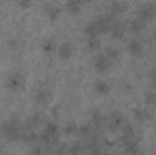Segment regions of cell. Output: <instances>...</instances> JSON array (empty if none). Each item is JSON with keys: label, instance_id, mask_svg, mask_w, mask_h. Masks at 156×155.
I'll return each mask as SVG.
<instances>
[{"label": "cell", "instance_id": "obj_1", "mask_svg": "<svg viewBox=\"0 0 156 155\" xmlns=\"http://www.w3.org/2000/svg\"><path fill=\"white\" fill-rule=\"evenodd\" d=\"M116 18L118 17L111 15L109 11L98 15L96 18H93L91 22L85 24V28H83L85 37H100V35H104V33H109V29H111V26H113V22H115Z\"/></svg>", "mask_w": 156, "mask_h": 155}, {"label": "cell", "instance_id": "obj_2", "mask_svg": "<svg viewBox=\"0 0 156 155\" xmlns=\"http://www.w3.org/2000/svg\"><path fill=\"white\" fill-rule=\"evenodd\" d=\"M120 142L125 153H138L140 152V135L136 133L134 126L127 120L120 130Z\"/></svg>", "mask_w": 156, "mask_h": 155}, {"label": "cell", "instance_id": "obj_3", "mask_svg": "<svg viewBox=\"0 0 156 155\" xmlns=\"http://www.w3.org/2000/svg\"><path fill=\"white\" fill-rule=\"evenodd\" d=\"M22 130H24V122L16 117H11V119L4 120L0 124V135L9 142H18L20 135H22Z\"/></svg>", "mask_w": 156, "mask_h": 155}, {"label": "cell", "instance_id": "obj_4", "mask_svg": "<svg viewBox=\"0 0 156 155\" xmlns=\"http://www.w3.org/2000/svg\"><path fill=\"white\" fill-rule=\"evenodd\" d=\"M60 135H62V131H60L58 124H55V122H45V124L42 126V131H40V144H44V146L47 148V152H49L55 144L60 142Z\"/></svg>", "mask_w": 156, "mask_h": 155}, {"label": "cell", "instance_id": "obj_5", "mask_svg": "<svg viewBox=\"0 0 156 155\" xmlns=\"http://www.w3.org/2000/svg\"><path fill=\"white\" fill-rule=\"evenodd\" d=\"M35 102L40 104V106H47L49 104V100H51V95H53V91H51V88H49V84L44 80V82H38L37 84V88H35Z\"/></svg>", "mask_w": 156, "mask_h": 155}, {"label": "cell", "instance_id": "obj_6", "mask_svg": "<svg viewBox=\"0 0 156 155\" xmlns=\"http://www.w3.org/2000/svg\"><path fill=\"white\" fill-rule=\"evenodd\" d=\"M125 122H127V119L122 115L120 112H111L109 115L105 117V130H109V131H118V133H120V130L123 128Z\"/></svg>", "mask_w": 156, "mask_h": 155}, {"label": "cell", "instance_id": "obj_7", "mask_svg": "<svg viewBox=\"0 0 156 155\" xmlns=\"http://www.w3.org/2000/svg\"><path fill=\"white\" fill-rule=\"evenodd\" d=\"M24 82H26V77H24V73L18 71V70L11 71V73L7 75V78H5V86H7L9 91H18V89H22Z\"/></svg>", "mask_w": 156, "mask_h": 155}, {"label": "cell", "instance_id": "obj_8", "mask_svg": "<svg viewBox=\"0 0 156 155\" xmlns=\"http://www.w3.org/2000/svg\"><path fill=\"white\" fill-rule=\"evenodd\" d=\"M138 17H142L144 20H154L156 18V2H145L138 7Z\"/></svg>", "mask_w": 156, "mask_h": 155}, {"label": "cell", "instance_id": "obj_9", "mask_svg": "<svg viewBox=\"0 0 156 155\" xmlns=\"http://www.w3.org/2000/svg\"><path fill=\"white\" fill-rule=\"evenodd\" d=\"M93 66H94V70H96L98 73H104V71H107V70L113 66V62L109 60V57H107L105 53H98V55L94 57V60H93Z\"/></svg>", "mask_w": 156, "mask_h": 155}, {"label": "cell", "instance_id": "obj_10", "mask_svg": "<svg viewBox=\"0 0 156 155\" xmlns=\"http://www.w3.org/2000/svg\"><path fill=\"white\" fill-rule=\"evenodd\" d=\"M145 28H147V20H144L142 17H134L127 22V29L134 35H140L142 31H145Z\"/></svg>", "mask_w": 156, "mask_h": 155}, {"label": "cell", "instance_id": "obj_11", "mask_svg": "<svg viewBox=\"0 0 156 155\" xmlns=\"http://www.w3.org/2000/svg\"><path fill=\"white\" fill-rule=\"evenodd\" d=\"M56 53H58V57H60L62 60H67V59H71L73 53H75V44H73L71 40H64V42L56 47Z\"/></svg>", "mask_w": 156, "mask_h": 155}, {"label": "cell", "instance_id": "obj_12", "mask_svg": "<svg viewBox=\"0 0 156 155\" xmlns=\"http://www.w3.org/2000/svg\"><path fill=\"white\" fill-rule=\"evenodd\" d=\"M44 124H45V117L42 115V113H33V115H29L24 120V126L31 128V130H40Z\"/></svg>", "mask_w": 156, "mask_h": 155}, {"label": "cell", "instance_id": "obj_13", "mask_svg": "<svg viewBox=\"0 0 156 155\" xmlns=\"http://www.w3.org/2000/svg\"><path fill=\"white\" fill-rule=\"evenodd\" d=\"M125 33H127V22H122V20L116 18V20L113 22L111 29H109V35H111L113 39H123Z\"/></svg>", "mask_w": 156, "mask_h": 155}, {"label": "cell", "instance_id": "obj_14", "mask_svg": "<svg viewBox=\"0 0 156 155\" xmlns=\"http://www.w3.org/2000/svg\"><path fill=\"white\" fill-rule=\"evenodd\" d=\"M89 122H91V126L96 128L98 131H104V130H105V115H104L102 112H98V110H94V112L91 113Z\"/></svg>", "mask_w": 156, "mask_h": 155}, {"label": "cell", "instance_id": "obj_15", "mask_svg": "<svg viewBox=\"0 0 156 155\" xmlns=\"http://www.w3.org/2000/svg\"><path fill=\"white\" fill-rule=\"evenodd\" d=\"M127 49H129V53H131L133 57H142V55H144V42L134 37V39L129 40Z\"/></svg>", "mask_w": 156, "mask_h": 155}, {"label": "cell", "instance_id": "obj_16", "mask_svg": "<svg viewBox=\"0 0 156 155\" xmlns=\"http://www.w3.org/2000/svg\"><path fill=\"white\" fill-rule=\"evenodd\" d=\"M44 13H45V17L49 18V20H58V17H60V13H62V9H60V6L58 4H47L45 7H44Z\"/></svg>", "mask_w": 156, "mask_h": 155}, {"label": "cell", "instance_id": "obj_17", "mask_svg": "<svg viewBox=\"0 0 156 155\" xmlns=\"http://www.w3.org/2000/svg\"><path fill=\"white\" fill-rule=\"evenodd\" d=\"M125 9H127V4H125V2H122V0H115V2L109 6L107 11H109L111 15H115V17H120Z\"/></svg>", "mask_w": 156, "mask_h": 155}, {"label": "cell", "instance_id": "obj_18", "mask_svg": "<svg viewBox=\"0 0 156 155\" xmlns=\"http://www.w3.org/2000/svg\"><path fill=\"white\" fill-rule=\"evenodd\" d=\"M64 6L71 15H76V13H80L83 4H82V0H64Z\"/></svg>", "mask_w": 156, "mask_h": 155}, {"label": "cell", "instance_id": "obj_19", "mask_svg": "<svg viewBox=\"0 0 156 155\" xmlns=\"http://www.w3.org/2000/svg\"><path fill=\"white\" fill-rule=\"evenodd\" d=\"M109 89H111V84H109L107 80L100 78V80H96V82H94V91H96L98 95H107V93H109Z\"/></svg>", "mask_w": 156, "mask_h": 155}, {"label": "cell", "instance_id": "obj_20", "mask_svg": "<svg viewBox=\"0 0 156 155\" xmlns=\"http://www.w3.org/2000/svg\"><path fill=\"white\" fill-rule=\"evenodd\" d=\"M56 42H55V39H44V42H42V51L45 53V55H53V53H56Z\"/></svg>", "mask_w": 156, "mask_h": 155}, {"label": "cell", "instance_id": "obj_21", "mask_svg": "<svg viewBox=\"0 0 156 155\" xmlns=\"http://www.w3.org/2000/svg\"><path fill=\"white\" fill-rule=\"evenodd\" d=\"M78 128H80V124H76V122H67L66 126H64V133L67 135V137H76L78 135Z\"/></svg>", "mask_w": 156, "mask_h": 155}, {"label": "cell", "instance_id": "obj_22", "mask_svg": "<svg viewBox=\"0 0 156 155\" xmlns=\"http://www.w3.org/2000/svg\"><path fill=\"white\" fill-rule=\"evenodd\" d=\"M105 55L109 57V60H111L113 64L118 62L120 57H122V55H120V49H116V47H107V49H105Z\"/></svg>", "mask_w": 156, "mask_h": 155}, {"label": "cell", "instance_id": "obj_23", "mask_svg": "<svg viewBox=\"0 0 156 155\" xmlns=\"http://www.w3.org/2000/svg\"><path fill=\"white\" fill-rule=\"evenodd\" d=\"M100 39L98 37H87V47L91 49V51H98L100 49Z\"/></svg>", "mask_w": 156, "mask_h": 155}, {"label": "cell", "instance_id": "obj_24", "mask_svg": "<svg viewBox=\"0 0 156 155\" xmlns=\"http://www.w3.org/2000/svg\"><path fill=\"white\" fill-rule=\"evenodd\" d=\"M22 46H24V42L18 39V37H11V39L7 40V47H9V49H15V51H16V49H20Z\"/></svg>", "mask_w": 156, "mask_h": 155}, {"label": "cell", "instance_id": "obj_25", "mask_svg": "<svg viewBox=\"0 0 156 155\" xmlns=\"http://www.w3.org/2000/svg\"><path fill=\"white\" fill-rule=\"evenodd\" d=\"M133 115H134L136 120L144 122V120H147V119H149V112H145V110H134V112H133Z\"/></svg>", "mask_w": 156, "mask_h": 155}, {"label": "cell", "instance_id": "obj_26", "mask_svg": "<svg viewBox=\"0 0 156 155\" xmlns=\"http://www.w3.org/2000/svg\"><path fill=\"white\" fill-rule=\"evenodd\" d=\"M145 104H151V106L156 104V93L154 91H147L145 93Z\"/></svg>", "mask_w": 156, "mask_h": 155}, {"label": "cell", "instance_id": "obj_27", "mask_svg": "<svg viewBox=\"0 0 156 155\" xmlns=\"http://www.w3.org/2000/svg\"><path fill=\"white\" fill-rule=\"evenodd\" d=\"M18 6H20L22 9H27V7L31 6V0H18Z\"/></svg>", "mask_w": 156, "mask_h": 155}, {"label": "cell", "instance_id": "obj_28", "mask_svg": "<svg viewBox=\"0 0 156 155\" xmlns=\"http://www.w3.org/2000/svg\"><path fill=\"white\" fill-rule=\"evenodd\" d=\"M151 82H153V84L156 86V68L153 70V71H151Z\"/></svg>", "mask_w": 156, "mask_h": 155}, {"label": "cell", "instance_id": "obj_29", "mask_svg": "<svg viewBox=\"0 0 156 155\" xmlns=\"http://www.w3.org/2000/svg\"><path fill=\"white\" fill-rule=\"evenodd\" d=\"M89 2H93V0H82V4H89Z\"/></svg>", "mask_w": 156, "mask_h": 155}]
</instances>
